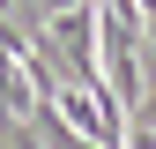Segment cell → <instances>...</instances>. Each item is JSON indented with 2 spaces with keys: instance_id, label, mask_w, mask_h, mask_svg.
<instances>
[{
  "instance_id": "obj_1",
  "label": "cell",
  "mask_w": 156,
  "mask_h": 149,
  "mask_svg": "<svg viewBox=\"0 0 156 149\" xmlns=\"http://www.w3.org/2000/svg\"><path fill=\"white\" fill-rule=\"evenodd\" d=\"M60 8H74V0H45V23H52V15H60Z\"/></svg>"
}]
</instances>
